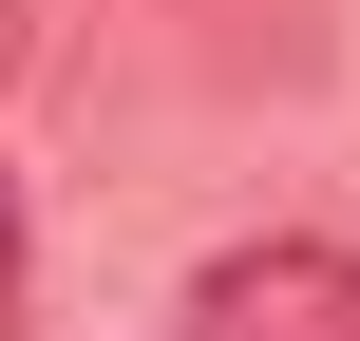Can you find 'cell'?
Returning <instances> with one entry per match:
<instances>
[{
  "mask_svg": "<svg viewBox=\"0 0 360 341\" xmlns=\"http://www.w3.org/2000/svg\"><path fill=\"white\" fill-rule=\"evenodd\" d=\"M190 341H360V247H323V228L209 247L190 266Z\"/></svg>",
  "mask_w": 360,
  "mask_h": 341,
  "instance_id": "6da1fadb",
  "label": "cell"
},
{
  "mask_svg": "<svg viewBox=\"0 0 360 341\" xmlns=\"http://www.w3.org/2000/svg\"><path fill=\"white\" fill-rule=\"evenodd\" d=\"M19 266H38V228H19V171H0V323H19Z\"/></svg>",
  "mask_w": 360,
  "mask_h": 341,
  "instance_id": "7a4b0ae2",
  "label": "cell"
},
{
  "mask_svg": "<svg viewBox=\"0 0 360 341\" xmlns=\"http://www.w3.org/2000/svg\"><path fill=\"white\" fill-rule=\"evenodd\" d=\"M0 76H19V0H0Z\"/></svg>",
  "mask_w": 360,
  "mask_h": 341,
  "instance_id": "3957f363",
  "label": "cell"
}]
</instances>
